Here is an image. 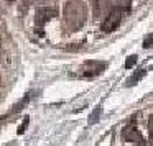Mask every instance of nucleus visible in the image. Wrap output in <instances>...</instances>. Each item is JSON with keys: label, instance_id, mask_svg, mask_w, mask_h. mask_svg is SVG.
I'll return each mask as SVG.
<instances>
[{"label": "nucleus", "instance_id": "0eeeda50", "mask_svg": "<svg viewBox=\"0 0 153 146\" xmlns=\"http://www.w3.org/2000/svg\"><path fill=\"white\" fill-rule=\"evenodd\" d=\"M145 74H146V71H145V69H140V71H135V72H133L132 76L128 77V82H127V86H128V87H130V86H135V84L138 82V80L142 79V77L145 76Z\"/></svg>", "mask_w": 153, "mask_h": 146}, {"label": "nucleus", "instance_id": "423d86ee", "mask_svg": "<svg viewBox=\"0 0 153 146\" xmlns=\"http://www.w3.org/2000/svg\"><path fill=\"white\" fill-rule=\"evenodd\" d=\"M110 12V0H94V15L97 18Z\"/></svg>", "mask_w": 153, "mask_h": 146}, {"label": "nucleus", "instance_id": "9b49d317", "mask_svg": "<svg viewBox=\"0 0 153 146\" xmlns=\"http://www.w3.org/2000/svg\"><path fill=\"white\" fill-rule=\"evenodd\" d=\"M150 46H153V33L148 35L145 38V41H143V48H150Z\"/></svg>", "mask_w": 153, "mask_h": 146}, {"label": "nucleus", "instance_id": "4468645a", "mask_svg": "<svg viewBox=\"0 0 153 146\" xmlns=\"http://www.w3.org/2000/svg\"><path fill=\"white\" fill-rule=\"evenodd\" d=\"M150 145L153 146V133H152V135H150Z\"/></svg>", "mask_w": 153, "mask_h": 146}, {"label": "nucleus", "instance_id": "1a4fd4ad", "mask_svg": "<svg viewBox=\"0 0 153 146\" xmlns=\"http://www.w3.org/2000/svg\"><path fill=\"white\" fill-rule=\"evenodd\" d=\"M31 97H33V94H30V95H25L23 99H22L20 102L17 103V105H13L12 112H18V110H22V108H23V105H25V103H27V102H30V100H31Z\"/></svg>", "mask_w": 153, "mask_h": 146}, {"label": "nucleus", "instance_id": "6e6552de", "mask_svg": "<svg viewBox=\"0 0 153 146\" xmlns=\"http://www.w3.org/2000/svg\"><path fill=\"white\" fill-rule=\"evenodd\" d=\"M100 113H102V107H96V110H94V112L89 115V125H94V123L99 122Z\"/></svg>", "mask_w": 153, "mask_h": 146}, {"label": "nucleus", "instance_id": "ddd939ff", "mask_svg": "<svg viewBox=\"0 0 153 146\" xmlns=\"http://www.w3.org/2000/svg\"><path fill=\"white\" fill-rule=\"evenodd\" d=\"M148 128H150V131L153 133V115L150 117V120H148Z\"/></svg>", "mask_w": 153, "mask_h": 146}, {"label": "nucleus", "instance_id": "20e7f679", "mask_svg": "<svg viewBox=\"0 0 153 146\" xmlns=\"http://www.w3.org/2000/svg\"><path fill=\"white\" fill-rule=\"evenodd\" d=\"M122 138L125 139V141H128V143H137V145H142L143 143V136H142V133L138 131V128H135L133 125H128V126H125V128L122 130Z\"/></svg>", "mask_w": 153, "mask_h": 146}, {"label": "nucleus", "instance_id": "2eb2a0df", "mask_svg": "<svg viewBox=\"0 0 153 146\" xmlns=\"http://www.w3.org/2000/svg\"><path fill=\"white\" fill-rule=\"evenodd\" d=\"M7 146H12V145H7Z\"/></svg>", "mask_w": 153, "mask_h": 146}, {"label": "nucleus", "instance_id": "f257e3e1", "mask_svg": "<svg viewBox=\"0 0 153 146\" xmlns=\"http://www.w3.org/2000/svg\"><path fill=\"white\" fill-rule=\"evenodd\" d=\"M64 21L71 30H77L86 21V7L79 0H71L64 7Z\"/></svg>", "mask_w": 153, "mask_h": 146}, {"label": "nucleus", "instance_id": "f03ea898", "mask_svg": "<svg viewBox=\"0 0 153 146\" xmlns=\"http://www.w3.org/2000/svg\"><path fill=\"white\" fill-rule=\"evenodd\" d=\"M123 17V10L120 7L110 8V12L105 15V20L102 21V31L104 33H110V31L117 30V27L120 25Z\"/></svg>", "mask_w": 153, "mask_h": 146}, {"label": "nucleus", "instance_id": "9d476101", "mask_svg": "<svg viewBox=\"0 0 153 146\" xmlns=\"http://www.w3.org/2000/svg\"><path fill=\"white\" fill-rule=\"evenodd\" d=\"M137 61H138V58H137V54H132V56H128L127 58V61H125V67L127 69H130V67H133L137 64Z\"/></svg>", "mask_w": 153, "mask_h": 146}, {"label": "nucleus", "instance_id": "7ed1b4c3", "mask_svg": "<svg viewBox=\"0 0 153 146\" xmlns=\"http://www.w3.org/2000/svg\"><path fill=\"white\" fill-rule=\"evenodd\" d=\"M54 15H56V8L53 7H41L36 10V15H35V21H36L38 27H43L46 21H50L51 18H54Z\"/></svg>", "mask_w": 153, "mask_h": 146}, {"label": "nucleus", "instance_id": "39448f33", "mask_svg": "<svg viewBox=\"0 0 153 146\" xmlns=\"http://www.w3.org/2000/svg\"><path fill=\"white\" fill-rule=\"evenodd\" d=\"M104 67H105V63H97V61H89V63H86V66H84V76L86 77H92V76H97V74H100L104 71Z\"/></svg>", "mask_w": 153, "mask_h": 146}, {"label": "nucleus", "instance_id": "dca6fc26", "mask_svg": "<svg viewBox=\"0 0 153 146\" xmlns=\"http://www.w3.org/2000/svg\"><path fill=\"white\" fill-rule=\"evenodd\" d=\"M10 2H12V0H10Z\"/></svg>", "mask_w": 153, "mask_h": 146}, {"label": "nucleus", "instance_id": "f8f14e48", "mask_svg": "<svg viewBox=\"0 0 153 146\" xmlns=\"http://www.w3.org/2000/svg\"><path fill=\"white\" fill-rule=\"evenodd\" d=\"M28 122H30V118H28V117H25V118H23V123H22V125L18 126V133H20V135L25 131V128L28 126Z\"/></svg>", "mask_w": 153, "mask_h": 146}]
</instances>
